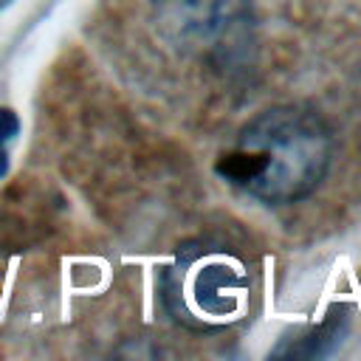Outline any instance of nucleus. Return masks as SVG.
Here are the masks:
<instances>
[{
    "instance_id": "3",
    "label": "nucleus",
    "mask_w": 361,
    "mask_h": 361,
    "mask_svg": "<svg viewBox=\"0 0 361 361\" xmlns=\"http://www.w3.org/2000/svg\"><path fill=\"white\" fill-rule=\"evenodd\" d=\"M149 8L161 39L200 62L226 68L254 45L251 0H149Z\"/></svg>"
},
{
    "instance_id": "4",
    "label": "nucleus",
    "mask_w": 361,
    "mask_h": 361,
    "mask_svg": "<svg viewBox=\"0 0 361 361\" xmlns=\"http://www.w3.org/2000/svg\"><path fill=\"white\" fill-rule=\"evenodd\" d=\"M336 310L338 307H333L330 310V316L307 336V338H302V344H293V347H276L274 350V355H322V347H319V341H333V344H338L341 341V333H344V327H338V322L344 319H338L336 316Z\"/></svg>"
},
{
    "instance_id": "6",
    "label": "nucleus",
    "mask_w": 361,
    "mask_h": 361,
    "mask_svg": "<svg viewBox=\"0 0 361 361\" xmlns=\"http://www.w3.org/2000/svg\"><path fill=\"white\" fill-rule=\"evenodd\" d=\"M8 166H11V161H8V152H6V147L0 141V180L8 175Z\"/></svg>"
},
{
    "instance_id": "5",
    "label": "nucleus",
    "mask_w": 361,
    "mask_h": 361,
    "mask_svg": "<svg viewBox=\"0 0 361 361\" xmlns=\"http://www.w3.org/2000/svg\"><path fill=\"white\" fill-rule=\"evenodd\" d=\"M20 133V118L11 107H0V141L6 144L8 138H14Z\"/></svg>"
},
{
    "instance_id": "1",
    "label": "nucleus",
    "mask_w": 361,
    "mask_h": 361,
    "mask_svg": "<svg viewBox=\"0 0 361 361\" xmlns=\"http://www.w3.org/2000/svg\"><path fill=\"white\" fill-rule=\"evenodd\" d=\"M333 158L327 124L305 107L279 104L254 116L217 158V175L251 197L282 206L307 197Z\"/></svg>"
},
{
    "instance_id": "7",
    "label": "nucleus",
    "mask_w": 361,
    "mask_h": 361,
    "mask_svg": "<svg viewBox=\"0 0 361 361\" xmlns=\"http://www.w3.org/2000/svg\"><path fill=\"white\" fill-rule=\"evenodd\" d=\"M8 3H11V0H0V11H3V8L8 6Z\"/></svg>"
},
{
    "instance_id": "2",
    "label": "nucleus",
    "mask_w": 361,
    "mask_h": 361,
    "mask_svg": "<svg viewBox=\"0 0 361 361\" xmlns=\"http://www.w3.org/2000/svg\"><path fill=\"white\" fill-rule=\"evenodd\" d=\"M251 271L226 243L197 237L178 245L161 274L166 313L197 333L226 330L245 319L251 305Z\"/></svg>"
}]
</instances>
